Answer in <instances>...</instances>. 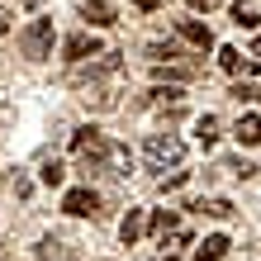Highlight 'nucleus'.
<instances>
[{"instance_id":"nucleus-30","label":"nucleus","mask_w":261,"mask_h":261,"mask_svg":"<svg viewBox=\"0 0 261 261\" xmlns=\"http://www.w3.org/2000/svg\"><path fill=\"white\" fill-rule=\"evenodd\" d=\"M157 261H180V256H171V252H166V256H157Z\"/></svg>"},{"instance_id":"nucleus-7","label":"nucleus","mask_w":261,"mask_h":261,"mask_svg":"<svg viewBox=\"0 0 261 261\" xmlns=\"http://www.w3.org/2000/svg\"><path fill=\"white\" fill-rule=\"evenodd\" d=\"M110 71H119V57L114 53H100V62H90V67L76 62V81H100V76H110Z\"/></svg>"},{"instance_id":"nucleus-5","label":"nucleus","mask_w":261,"mask_h":261,"mask_svg":"<svg viewBox=\"0 0 261 261\" xmlns=\"http://www.w3.org/2000/svg\"><path fill=\"white\" fill-rule=\"evenodd\" d=\"M176 34L190 43V48H199V53H209L214 48V34H209V24H199V19H180L176 24Z\"/></svg>"},{"instance_id":"nucleus-2","label":"nucleus","mask_w":261,"mask_h":261,"mask_svg":"<svg viewBox=\"0 0 261 261\" xmlns=\"http://www.w3.org/2000/svg\"><path fill=\"white\" fill-rule=\"evenodd\" d=\"M53 19H34L19 34V48H24V57H34V62H43V57H53Z\"/></svg>"},{"instance_id":"nucleus-3","label":"nucleus","mask_w":261,"mask_h":261,"mask_svg":"<svg viewBox=\"0 0 261 261\" xmlns=\"http://www.w3.org/2000/svg\"><path fill=\"white\" fill-rule=\"evenodd\" d=\"M76 166H81L86 176H90V171H110V138L100 133L90 147H81V152H76Z\"/></svg>"},{"instance_id":"nucleus-12","label":"nucleus","mask_w":261,"mask_h":261,"mask_svg":"<svg viewBox=\"0 0 261 261\" xmlns=\"http://www.w3.org/2000/svg\"><path fill=\"white\" fill-rule=\"evenodd\" d=\"M180 100H186V95H180V86H152L147 90V105H171V110H176Z\"/></svg>"},{"instance_id":"nucleus-14","label":"nucleus","mask_w":261,"mask_h":261,"mask_svg":"<svg viewBox=\"0 0 261 261\" xmlns=\"http://www.w3.org/2000/svg\"><path fill=\"white\" fill-rule=\"evenodd\" d=\"M119 238H124V247H133V242H138V238H143V214H138V209L128 214V219H124V223H119Z\"/></svg>"},{"instance_id":"nucleus-16","label":"nucleus","mask_w":261,"mask_h":261,"mask_svg":"<svg viewBox=\"0 0 261 261\" xmlns=\"http://www.w3.org/2000/svg\"><path fill=\"white\" fill-rule=\"evenodd\" d=\"M147 57H152V62H176V57H180V48H176V43L171 38H157V43H147Z\"/></svg>"},{"instance_id":"nucleus-28","label":"nucleus","mask_w":261,"mask_h":261,"mask_svg":"<svg viewBox=\"0 0 261 261\" xmlns=\"http://www.w3.org/2000/svg\"><path fill=\"white\" fill-rule=\"evenodd\" d=\"M162 5V0H138V10H157Z\"/></svg>"},{"instance_id":"nucleus-23","label":"nucleus","mask_w":261,"mask_h":261,"mask_svg":"<svg viewBox=\"0 0 261 261\" xmlns=\"http://www.w3.org/2000/svg\"><path fill=\"white\" fill-rule=\"evenodd\" d=\"M34 252H38V256H57V252H62V238H53V233H48V238H43Z\"/></svg>"},{"instance_id":"nucleus-13","label":"nucleus","mask_w":261,"mask_h":261,"mask_svg":"<svg viewBox=\"0 0 261 261\" xmlns=\"http://www.w3.org/2000/svg\"><path fill=\"white\" fill-rule=\"evenodd\" d=\"M147 228H152V233H157V238L176 233V209H157V214H152V219H147Z\"/></svg>"},{"instance_id":"nucleus-4","label":"nucleus","mask_w":261,"mask_h":261,"mask_svg":"<svg viewBox=\"0 0 261 261\" xmlns=\"http://www.w3.org/2000/svg\"><path fill=\"white\" fill-rule=\"evenodd\" d=\"M62 209L71 214V219H86V214H95V209H100V195L90 190V186H76V190H67Z\"/></svg>"},{"instance_id":"nucleus-19","label":"nucleus","mask_w":261,"mask_h":261,"mask_svg":"<svg viewBox=\"0 0 261 261\" xmlns=\"http://www.w3.org/2000/svg\"><path fill=\"white\" fill-rule=\"evenodd\" d=\"M95 138H100V128H95V124H86V128H76V133H71V152H81V147H90V143H95Z\"/></svg>"},{"instance_id":"nucleus-24","label":"nucleus","mask_w":261,"mask_h":261,"mask_svg":"<svg viewBox=\"0 0 261 261\" xmlns=\"http://www.w3.org/2000/svg\"><path fill=\"white\" fill-rule=\"evenodd\" d=\"M233 95H238V100H247V105H252V100H261V90H256V86H233Z\"/></svg>"},{"instance_id":"nucleus-1","label":"nucleus","mask_w":261,"mask_h":261,"mask_svg":"<svg viewBox=\"0 0 261 261\" xmlns=\"http://www.w3.org/2000/svg\"><path fill=\"white\" fill-rule=\"evenodd\" d=\"M143 157H147L152 171H166V166H180V162H186V143H180L176 133H147Z\"/></svg>"},{"instance_id":"nucleus-6","label":"nucleus","mask_w":261,"mask_h":261,"mask_svg":"<svg viewBox=\"0 0 261 261\" xmlns=\"http://www.w3.org/2000/svg\"><path fill=\"white\" fill-rule=\"evenodd\" d=\"M62 53H67V62H86V57H100V38H95V34H71Z\"/></svg>"},{"instance_id":"nucleus-17","label":"nucleus","mask_w":261,"mask_h":261,"mask_svg":"<svg viewBox=\"0 0 261 261\" xmlns=\"http://www.w3.org/2000/svg\"><path fill=\"white\" fill-rule=\"evenodd\" d=\"M81 100L90 105V110H114V95H110L105 86H86V95H81Z\"/></svg>"},{"instance_id":"nucleus-21","label":"nucleus","mask_w":261,"mask_h":261,"mask_svg":"<svg viewBox=\"0 0 261 261\" xmlns=\"http://www.w3.org/2000/svg\"><path fill=\"white\" fill-rule=\"evenodd\" d=\"M219 67L223 71H242V53L238 48H219Z\"/></svg>"},{"instance_id":"nucleus-11","label":"nucleus","mask_w":261,"mask_h":261,"mask_svg":"<svg viewBox=\"0 0 261 261\" xmlns=\"http://www.w3.org/2000/svg\"><path fill=\"white\" fill-rule=\"evenodd\" d=\"M195 138H199V147H214V143H219V119H214V114H199Z\"/></svg>"},{"instance_id":"nucleus-15","label":"nucleus","mask_w":261,"mask_h":261,"mask_svg":"<svg viewBox=\"0 0 261 261\" xmlns=\"http://www.w3.org/2000/svg\"><path fill=\"white\" fill-rule=\"evenodd\" d=\"M110 171H114V176H128V171H133V157H128V147L110 143Z\"/></svg>"},{"instance_id":"nucleus-8","label":"nucleus","mask_w":261,"mask_h":261,"mask_svg":"<svg viewBox=\"0 0 261 261\" xmlns=\"http://www.w3.org/2000/svg\"><path fill=\"white\" fill-rule=\"evenodd\" d=\"M233 138H238L242 147H256V143H261V114H242L238 128H233Z\"/></svg>"},{"instance_id":"nucleus-9","label":"nucleus","mask_w":261,"mask_h":261,"mask_svg":"<svg viewBox=\"0 0 261 261\" xmlns=\"http://www.w3.org/2000/svg\"><path fill=\"white\" fill-rule=\"evenodd\" d=\"M81 14H86V24H95V29H110L114 24V10L105 5V0H81Z\"/></svg>"},{"instance_id":"nucleus-27","label":"nucleus","mask_w":261,"mask_h":261,"mask_svg":"<svg viewBox=\"0 0 261 261\" xmlns=\"http://www.w3.org/2000/svg\"><path fill=\"white\" fill-rule=\"evenodd\" d=\"M10 34V10H0V38Z\"/></svg>"},{"instance_id":"nucleus-31","label":"nucleus","mask_w":261,"mask_h":261,"mask_svg":"<svg viewBox=\"0 0 261 261\" xmlns=\"http://www.w3.org/2000/svg\"><path fill=\"white\" fill-rule=\"evenodd\" d=\"M24 5H38V0H24Z\"/></svg>"},{"instance_id":"nucleus-25","label":"nucleus","mask_w":261,"mask_h":261,"mask_svg":"<svg viewBox=\"0 0 261 261\" xmlns=\"http://www.w3.org/2000/svg\"><path fill=\"white\" fill-rule=\"evenodd\" d=\"M186 186V171H176V176H162V190H180Z\"/></svg>"},{"instance_id":"nucleus-22","label":"nucleus","mask_w":261,"mask_h":261,"mask_svg":"<svg viewBox=\"0 0 261 261\" xmlns=\"http://www.w3.org/2000/svg\"><path fill=\"white\" fill-rule=\"evenodd\" d=\"M195 209L214 214V219H228V214H233V204H228V199H204V204H195Z\"/></svg>"},{"instance_id":"nucleus-20","label":"nucleus","mask_w":261,"mask_h":261,"mask_svg":"<svg viewBox=\"0 0 261 261\" xmlns=\"http://www.w3.org/2000/svg\"><path fill=\"white\" fill-rule=\"evenodd\" d=\"M38 176H43V186H62L67 166H62V162H43V171H38Z\"/></svg>"},{"instance_id":"nucleus-26","label":"nucleus","mask_w":261,"mask_h":261,"mask_svg":"<svg viewBox=\"0 0 261 261\" xmlns=\"http://www.w3.org/2000/svg\"><path fill=\"white\" fill-rule=\"evenodd\" d=\"M186 5H190V10H204V14H209L214 5H223V0H186Z\"/></svg>"},{"instance_id":"nucleus-29","label":"nucleus","mask_w":261,"mask_h":261,"mask_svg":"<svg viewBox=\"0 0 261 261\" xmlns=\"http://www.w3.org/2000/svg\"><path fill=\"white\" fill-rule=\"evenodd\" d=\"M252 57H261V38H252Z\"/></svg>"},{"instance_id":"nucleus-18","label":"nucleus","mask_w":261,"mask_h":261,"mask_svg":"<svg viewBox=\"0 0 261 261\" xmlns=\"http://www.w3.org/2000/svg\"><path fill=\"white\" fill-rule=\"evenodd\" d=\"M233 24H238V29H256L261 14H256L252 5H242V0H238V5H233Z\"/></svg>"},{"instance_id":"nucleus-10","label":"nucleus","mask_w":261,"mask_h":261,"mask_svg":"<svg viewBox=\"0 0 261 261\" xmlns=\"http://www.w3.org/2000/svg\"><path fill=\"white\" fill-rule=\"evenodd\" d=\"M228 247H233V242L223 233H214V238H204V247L195 252V261H219V256H228Z\"/></svg>"}]
</instances>
